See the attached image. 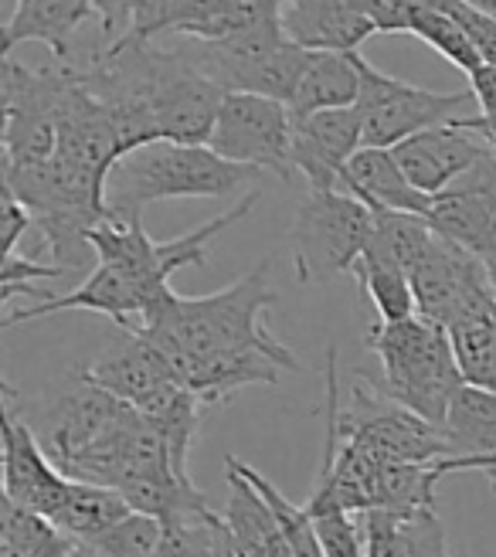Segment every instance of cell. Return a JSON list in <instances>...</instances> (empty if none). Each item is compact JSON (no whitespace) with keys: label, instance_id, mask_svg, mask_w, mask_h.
Instances as JSON below:
<instances>
[{"label":"cell","instance_id":"1","mask_svg":"<svg viewBox=\"0 0 496 557\" xmlns=\"http://www.w3.org/2000/svg\"><path fill=\"white\" fill-rule=\"evenodd\" d=\"M280 293L272 289L269 259L248 269L228 289L211 296H171L144 326L153 344L168 354L174 374L184 364L208 357H248L265 354L283 371H302L299 357L265 326L269 306H275Z\"/></svg>","mask_w":496,"mask_h":557},{"label":"cell","instance_id":"2","mask_svg":"<svg viewBox=\"0 0 496 557\" xmlns=\"http://www.w3.org/2000/svg\"><path fill=\"white\" fill-rule=\"evenodd\" d=\"M259 171L218 157L211 147H187L157 139L150 147L126 153L106 181L109 218H144L153 201L177 198H228V194L252 184Z\"/></svg>","mask_w":496,"mask_h":557},{"label":"cell","instance_id":"3","mask_svg":"<svg viewBox=\"0 0 496 557\" xmlns=\"http://www.w3.org/2000/svg\"><path fill=\"white\" fill-rule=\"evenodd\" d=\"M368 347L377 360V371H361L357 377L371 381L381 395L422 414L425 422L443 429L452 395L466 384L456 364L449 333L411 317L401 323H377L368 330Z\"/></svg>","mask_w":496,"mask_h":557},{"label":"cell","instance_id":"4","mask_svg":"<svg viewBox=\"0 0 496 557\" xmlns=\"http://www.w3.org/2000/svg\"><path fill=\"white\" fill-rule=\"evenodd\" d=\"M75 86V62L27 69L4 59V166H35L59 153V120Z\"/></svg>","mask_w":496,"mask_h":557},{"label":"cell","instance_id":"5","mask_svg":"<svg viewBox=\"0 0 496 557\" xmlns=\"http://www.w3.org/2000/svg\"><path fill=\"white\" fill-rule=\"evenodd\" d=\"M374 232V211L340 190H307L299 201L289 245L299 283H320L326 275L354 272Z\"/></svg>","mask_w":496,"mask_h":557},{"label":"cell","instance_id":"6","mask_svg":"<svg viewBox=\"0 0 496 557\" xmlns=\"http://www.w3.org/2000/svg\"><path fill=\"white\" fill-rule=\"evenodd\" d=\"M340 438L377 456L381 462H438L449 459L443 429L422 414L381 395L364 377L350 384V398L340 408Z\"/></svg>","mask_w":496,"mask_h":557},{"label":"cell","instance_id":"7","mask_svg":"<svg viewBox=\"0 0 496 557\" xmlns=\"http://www.w3.org/2000/svg\"><path fill=\"white\" fill-rule=\"evenodd\" d=\"M361 69V96H357V113L364 120V147L395 150L405 139L419 136L432 126L459 120L456 113L473 92H432L408 86V82L377 72L364 54L357 59Z\"/></svg>","mask_w":496,"mask_h":557},{"label":"cell","instance_id":"8","mask_svg":"<svg viewBox=\"0 0 496 557\" xmlns=\"http://www.w3.org/2000/svg\"><path fill=\"white\" fill-rule=\"evenodd\" d=\"M208 147L232 163L252 166L259 174L293 181V113L286 102L252 92H228L211 129Z\"/></svg>","mask_w":496,"mask_h":557},{"label":"cell","instance_id":"9","mask_svg":"<svg viewBox=\"0 0 496 557\" xmlns=\"http://www.w3.org/2000/svg\"><path fill=\"white\" fill-rule=\"evenodd\" d=\"M123 411H126V401L113 398L109 392H102V387H96L92 381L75 374L72 387H65L59 398L48 401L38 411V425H32V422L27 425L35 429L51 462L72 480L78 462L109 435V429L120 422Z\"/></svg>","mask_w":496,"mask_h":557},{"label":"cell","instance_id":"10","mask_svg":"<svg viewBox=\"0 0 496 557\" xmlns=\"http://www.w3.org/2000/svg\"><path fill=\"white\" fill-rule=\"evenodd\" d=\"M272 21H283V0H147L126 38L184 35L190 41H222Z\"/></svg>","mask_w":496,"mask_h":557},{"label":"cell","instance_id":"11","mask_svg":"<svg viewBox=\"0 0 496 557\" xmlns=\"http://www.w3.org/2000/svg\"><path fill=\"white\" fill-rule=\"evenodd\" d=\"M0 438H4V496L24 510H35L54 520L65 507L72 480L51 462L35 429L14 408L8 387H4V408H0Z\"/></svg>","mask_w":496,"mask_h":557},{"label":"cell","instance_id":"12","mask_svg":"<svg viewBox=\"0 0 496 557\" xmlns=\"http://www.w3.org/2000/svg\"><path fill=\"white\" fill-rule=\"evenodd\" d=\"M392 153L411 184L422 194H429V198H438V194H446L456 181L476 171L486 157H493V147L483 133L470 129L459 116L452 123L432 126L419 136L405 139Z\"/></svg>","mask_w":496,"mask_h":557},{"label":"cell","instance_id":"13","mask_svg":"<svg viewBox=\"0 0 496 557\" xmlns=\"http://www.w3.org/2000/svg\"><path fill=\"white\" fill-rule=\"evenodd\" d=\"M357 150H364V120L357 106L293 120V163L307 190H340Z\"/></svg>","mask_w":496,"mask_h":557},{"label":"cell","instance_id":"14","mask_svg":"<svg viewBox=\"0 0 496 557\" xmlns=\"http://www.w3.org/2000/svg\"><path fill=\"white\" fill-rule=\"evenodd\" d=\"M286 35L313 51H357L371 35H388L384 0H293L283 8Z\"/></svg>","mask_w":496,"mask_h":557},{"label":"cell","instance_id":"15","mask_svg":"<svg viewBox=\"0 0 496 557\" xmlns=\"http://www.w3.org/2000/svg\"><path fill=\"white\" fill-rule=\"evenodd\" d=\"M486 286H489V272L483 259L446 238H438L432 252L411 269V289H416L419 317L443 330Z\"/></svg>","mask_w":496,"mask_h":557},{"label":"cell","instance_id":"16","mask_svg":"<svg viewBox=\"0 0 496 557\" xmlns=\"http://www.w3.org/2000/svg\"><path fill=\"white\" fill-rule=\"evenodd\" d=\"M82 377L133 408L177 381L168 354L153 344L147 330H120V337L92 360V368L82 371Z\"/></svg>","mask_w":496,"mask_h":557},{"label":"cell","instance_id":"17","mask_svg":"<svg viewBox=\"0 0 496 557\" xmlns=\"http://www.w3.org/2000/svg\"><path fill=\"white\" fill-rule=\"evenodd\" d=\"M340 187L354 194L357 201H364L371 211H401V214H429L432 201L416 184L405 177L392 150L364 147L347 163Z\"/></svg>","mask_w":496,"mask_h":557},{"label":"cell","instance_id":"18","mask_svg":"<svg viewBox=\"0 0 496 557\" xmlns=\"http://www.w3.org/2000/svg\"><path fill=\"white\" fill-rule=\"evenodd\" d=\"M96 17L92 0H17V11L4 24V59L27 41H41L51 48L54 62H72L69 45L82 24Z\"/></svg>","mask_w":496,"mask_h":557},{"label":"cell","instance_id":"19","mask_svg":"<svg viewBox=\"0 0 496 557\" xmlns=\"http://www.w3.org/2000/svg\"><path fill=\"white\" fill-rule=\"evenodd\" d=\"M456 364L466 384L496 395V296L493 286L480 289L446 326Z\"/></svg>","mask_w":496,"mask_h":557},{"label":"cell","instance_id":"20","mask_svg":"<svg viewBox=\"0 0 496 557\" xmlns=\"http://www.w3.org/2000/svg\"><path fill=\"white\" fill-rule=\"evenodd\" d=\"M361 51H313L307 54L299 86L289 99L293 120L326 113V109L357 106L361 96V69H357Z\"/></svg>","mask_w":496,"mask_h":557},{"label":"cell","instance_id":"21","mask_svg":"<svg viewBox=\"0 0 496 557\" xmlns=\"http://www.w3.org/2000/svg\"><path fill=\"white\" fill-rule=\"evenodd\" d=\"M201 408H204V401L198 395H190L181 381L160 387L153 398H147L140 408H136L150 422V429L163 438V445H168V453H171V462H174V472L184 480H190L187 459H190V445H195V435L201 425Z\"/></svg>","mask_w":496,"mask_h":557},{"label":"cell","instance_id":"22","mask_svg":"<svg viewBox=\"0 0 496 557\" xmlns=\"http://www.w3.org/2000/svg\"><path fill=\"white\" fill-rule=\"evenodd\" d=\"M443 438L449 445V459L496 453V395L462 384L446 411Z\"/></svg>","mask_w":496,"mask_h":557},{"label":"cell","instance_id":"23","mask_svg":"<svg viewBox=\"0 0 496 557\" xmlns=\"http://www.w3.org/2000/svg\"><path fill=\"white\" fill-rule=\"evenodd\" d=\"M129 513H133L129 504L116 490L72 480L65 507L51 523L78 544H96L106 531H113V527Z\"/></svg>","mask_w":496,"mask_h":557},{"label":"cell","instance_id":"24","mask_svg":"<svg viewBox=\"0 0 496 557\" xmlns=\"http://www.w3.org/2000/svg\"><path fill=\"white\" fill-rule=\"evenodd\" d=\"M435 242H438V235L432 232L429 218L401 214V211H374V232H371L364 256L392 262L411 275V269L432 252Z\"/></svg>","mask_w":496,"mask_h":557},{"label":"cell","instance_id":"25","mask_svg":"<svg viewBox=\"0 0 496 557\" xmlns=\"http://www.w3.org/2000/svg\"><path fill=\"white\" fill-rule=\"evenodd\" d=\"M225 469L238 472L245 483L256 486V493L265 499V507L272 510L275 523H280V534H283L286 547L293 550V557H323V547H320V537H317V523H313L307 507L293 504L289 496H283L280 486H272V480H265L259 469L241 462L238 456H225Z\"/></svg>","mask_w":496,"mask_h":557},{"label":"cell","instance_id":"26","mask_svg":"<svg viewBox=\"0 0 496 557\" xmlns=\"http://www.w3.org/2000/svg\"><path fill=\"white\" fill-rule=\"evenodd\" d=\"M75 544L48 517L0 499V557H62Z\"/></svg>","mask_w":496,"mask_h":557},{"label":"cell","instance_id":"27","mask_svg":"<svg viewBox=\"0 0 496 557\" xmlns=\"http://www.w3.org/2000/svg\"><path fill=\"white\" fill-rule=\"evenodd\" d=\"M443 480L435 462H381V510L416 517L435 510V486Z\"/></svg>","mask_w":496,"mask_h":557},{"label":"cell","instance_id":"28","mask_svg":"<svg viewBox=\"0 0 496 557\" xmlns=\"http://www.w3.org/2000/svg\"><path fill=\"white\" fill-rule=\"evenodd\" d=\"M354 275L371 296L377 310V323H401V320L419 317L416 289H411V275L405 269L381 262L374 256H361L354 265Z\"/></svg>","mask_w":496,"mask_h":557},{"label":"cell","instance_id":"29","mask_svg":"<svg viewBox=\"0 0 496 557\" xmlns=\"http://www.w3.org/2000/svg\"><path fill=\"white\" fill-rule=\"evenodd\" d=\"M163 541V523L144 513L123 517L113 531H106L96 544V557H157Z\"/></svg>","mask_w":496,"mask_h":557},{"label":"cell","instance_id":"30","mask_svg":"<svg viewBox=\"0 0 496 557\" xmlns=\"http://www.w3.org/2000/svg\"><path fill=\"white\" fill-rule=\"evenodd\" d=\"M65 275L62 265H45L38 262L35 256H4V272H0V306H8L14 302V296H32L38 302L51 299V293L45 289H35V286H27V283H41V278H59Z\"/></svg>","mask_w":496,"mask_h":557},{"label":"cell","instance_id":"31","mask_svg":"<svg viewBox=\"0 0 496 557\" xmlns=\"http://www.w3.org/2000/svg\"><path fill=\"white\" fill-rule=\"evenodd\" d=\"M357 520L364 534V557H408L405 517L392 510H368Z\"/></svg>","mask_w":496,"mask_h":557},{"label":"cell","instance_id":"32","mask_svg":"<svg viewBox=\"0 0 496 557\" xmlns=\"http://www.w3.org/2000/svg\"><path fill=\"white\" fill-rule=\"evenodd\" d=\"M317 523V537L323 547V557H364V534H361V520L347 510H334L313 517Z\"/></svg>","mask_w":496,"mask_h":557},{"label":"cell","instance_id":"33","mask_svg":"<svg viewBox=\"0 0 496 557\" xmlns=\"http://www.w3.org/2000/svg\"><path fill=\"white\" fill-rule=\"evenodd\" d=\"M443 8L462 27V35L470 38V45L480 54V62L496 65V17L480 8H470L466 0H443Z\"/></svg>","mask_w":496,"mask_h":557},{"label":"cell","instance_id":"34","mask_svg":"<svg viewBox=\"0 0 496 557\" xmlns=\"http://www.w3.org/2000/svg\"><path fill=\"white\" fill-rule=\"evenodd\" d=\"M405 537H408V557H449L446 527L435 510H422L416 517H408Z\"/></svg>","mask_w":496,"mask_h":557},{"label":"cell","instance_id":"35","mask_svg":"<svg viewBox=\"0 0 496 557\" xmlns=\"http://www.w3.org/2000/svg\"><path fill=\"white\" fill-rule=\"evenodd\" d=\"M147 0H92L96 8V21H99V32H102V45H113L123 41L136 17H140Z\"/></svg>","mask_w":496,"mask_h":557},{"label":"cell","instance_id":"36","mask_svg":"<svg viewBox=\"0 0 496 557\" xmlns=\"http://www.w3.org/2000/svg\"><path fill=\"white\" fill-rule=\"evenodd\" d=\"M35 225L32 211H27L11 190H4V225H0V232H4V256H14L17 252V242L27 235V228Z\"/></svg>","mask_w":496,"mask_h":557},{"label":"cell","instance_id":"37","mask_svg":"<svg viewBox=\"0 0 496 557\" xmlns=\"http://www.w3.org/2000/svg\"><path fill=\"white\" fill-rule=\"evenodd\" d=\"M483 265L489 272V286H493V296H496V238H493V245L483 252Z\"/></svg>","mask_w":496,"mask_h":557},{"label":"cell","instance_id":"38","mask_svg":"<svg viewBox=\"0 0 496 557\" xmlns=\"http://www.w3.org/2000/svg\"><path fill=\"white\" fill-rule=\"evenodd\" d=\"M470 8H480V11H486V14H493L496 17V0H466Z\"/></svg>","mask_w":496,"mask_h":557},{"label":"cell","instance_id":"39","mask_svg":"<svg viewBox=\"0 0 496 557\" xmlns=\"http://www.w3.org/2000/svg\"><path fill=\"white\" fill-rule=\"evenodd\" d=\"M62 557H96V550L89 547V544H75L69 554H62Z\"/></svg>","mask_w":496,"mask_h":557},{"label":"cell","instance_id":"40","mask_svg":"<svg viewBox=\"0 0 496 557\" xmlns=\"http://www.w3.org/2000/svg\"><path fill=\"white\" fill-rule=\"evenodd\" d=\"M283 4H293V0H283Z\"/></svg>","mask_w":496,"mask_h":557}]
</instances>
